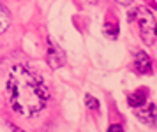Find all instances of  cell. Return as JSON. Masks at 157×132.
I'll return each mask as SVG.
<instances>
[{
    "instance_id": "cell-10",
    "label": "cell",
    "mask_w": 157,
    "mask_h": 132,
    "mask_svg": "<svg viewBox=\"0 0 157 132\" xmlns=\"http://www.w3.org/2000/svg\"><path fill=\"white\" fill-rule=\"evenodd\" d=\"M120 130H124L122 125H111L109 127V132H120Z\"/></svg>"
},
{
    "instance_id": "cell-1",
    "label": "cell",
    "mask_w": 157,
    "mask_h": 132,
    "mask_svg": "<svg viewBox=\"0 0 157 132\" xmlns=\"http://www.w3.org/2000/svg\"><path fill=\"white\" fill-rule=\"evenodd\" d=\"M6 95L13 111L25 118H30L46 107L50 92L41 76L23 65H14L9 72Z\"/></svg>"
},
{
    "instance_id": "cell-9",
    "label": "cell",
    "mask_w": 157,
    "mask_h": 132,
    "mask_svg": "<svg viewBox=\"0 0 157 132\" xmlns=\"http://www.w3.org/2000/svg\"><path fill=\"white\" fill-rule=\"evenodd\" d=\"M85 104L90 107V109H97L99 107V102H97V99H94L92 95H85Z\"/></svg>"
},
{
    "instance_id": "cell-7",
    "label": "cell",
    "mask_w": 157,
    "mask_h": 132,
    "mask_svg": "<svg viewBox=\"0 0 157 132\" xmlns=\"http://www.w3.org/2000/svg\"><path fill=\"white\" fill-rule=\"evenodd\" d=\"M9 23H11V16H9L7 9L0 4V34H4L9 28Z\"/></svg>"
},
{
    "instance_id": "cell-2",
    "label": "cell",
    "mask_w": 157,
    "mask_h": 132,
    "mask_svg": "<svg viewBox=\"0 0 157 132\" xmlns=\"http://www.w3.org/2000/svg\"><path fill=\"white\" fill-rule=\"evenodd\" d=\"M129 23L131 21H136L138 27H140V34H141V39L147 44H152L154 42V35H155V21H154V16L148 9L145 7H136L132 11H129L127 14Z\"/></svg>"
},
{
    "instance_id": "cell-8",
    "label": "cell",
    "mask_w": 157,
    "mask_h": 132,
    "mask_svg": "<svg viewBox=\"0 0 157 132\" xmlns=\"http://www.w3.org/2000/svg\"><path fill=\"white\" fill-rule=\"evenodd\" d=\"M104 34H106L109 39H117V35H118V23L108 21L106 25H104Z\"/></svg>"
},
{
    "instance_id": "cell-11",
    "label": "cell",
    "mask_w": 157,
    "mask_h": 132,
    "mask_svg": "<svg viewBox=\"0 0 157 132\" xmlns=\"http://www.w3.org/2000/svg\"><path fill=\"white\" fill-rule=\"evenodd\" d=\"M117 2H118V4H124V6H127V4L132 2V0H117Z\"/></svg>"
},
{
    "instance_id": "cell-3",
    "label": "cell",
    "mask_w": 157,
    "mask_h": 132,
    "mask_svg": "<svg viewBox=\"0 0 157 132\" xmlns=\"http://www.w3.org/2000/svg\"><path fill=\"white\" fill-rule=\"evenodd\" d=\"M136 116L143 120L145 123L150 125H157V106L155 104H145L136 106Z\"/></svg>"
},
{
    "instance_id": "cell-12",
    "label": "cell",
    "mask_w": 157,
    "mask_h": 132,
    "mask_svg": "<svg viewBox=\"0 0 157 132\" xmlns=\"http://www.w3.org/2000/svg\"><path fill=\"white\" fill-rule=\"evenodd\" d=\"M155 35H157V27H155Z\"/></svg>"
},
{
    "instance_id": "cell-4",
    "label": "cell",
    "mask_w": 157,
    "mask_h": 132,
    "mask_svg": "<svg viewBox=\"0 0 157 132\" xmlns=\"http://www.w3.org/2000/svg\"><path fill=\"white\" fill-rule=\"evenodd\" d=\"M46 58H48V63H50L51 69H58V67H62L65 62L64 58V53H62V49H58L51 39H48V51H46Z\"/></svg>"
},
{
    "instance_id": "cell-6",
    "label": "cell",
    "mask_w": 157,
    "mask_h": 132,
    "mask_svg": "<svg viewBox=\"0 0 157 132\" xmlns=\"http://www.w3.org/2000/svg\"><path fill=\"white\" fill-rule=\"evenodd\" d=\"M145 100H147V88H138V90L132 92V93L127 97L129 106H132V107H136V106H141Z\"/></svg>"
},
{
    "instance_id": "cell-5",
    "label": "cell",
    "mask_w": 157,
    "mask_h": 132,
    "mask_svg": "<svg viewBox=\"0 0 157 132\" xmlns=\"http://www.w3.org/2000/svg\"><path fill=\"white\" fill-rule=\"evenodd\" d=\"M134 70L140 74H150L152 72V62L145 51H138L134 56Z\"/></svg>"
}]
</instances>
